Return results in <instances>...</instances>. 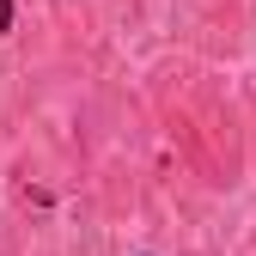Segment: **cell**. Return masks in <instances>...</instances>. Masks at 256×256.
<instances>
[{"label":"cell","mask_w":256,"mask_h":256,"mask_svg":"<svg viewBox=\"0 0 256 256\" xmlns=\"http://www.w3.org/2000/svg\"><path fill=\"white\" fill-rule=\"evenodd\" d=\"M12 30V0H0V37Z\"/></svg>","instance_id":"obj_1"}]
</instances>
